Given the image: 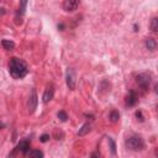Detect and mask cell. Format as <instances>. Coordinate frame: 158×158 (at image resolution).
<instances>
[{
	"mask_svg": "<svg viewBox=\"0 0 158 158\" xmlns=\"http://www.w3.org/2000/svg\"><path fill=\"white\" fill-rule=\"evenodd\" d=\"M9 73L14 79H22L28 73L26 62L17 57H13L9 61Z\"/></svg>",
	"mask_w": 158,
	"mask_h": 158,
	"instance_id": "1",
	"label": "cell"
},
{
	"mask_svg": "<svg viewBox=\"0 0 158 158\" xmlns=\"http://www.w3.org/2000/svg\"><path fill=\"white\" fill-rule=\"evenodd\" d=\"M126 147L131 151H142L145 148V142L138 136H132L126 140Z\"/></svg>",
	"mask_w": 158,
	"mask_h": 158,
	"instance_id": "2",
	"label": "cell"
},
{
	"mask_svg": "<svg viewBox=\"0 0 158 158\" xmlns=\"http://www.w3.org/2000/svg\"><path fill=\"white\" fill-rule=\"evenodd\" d=\"M37 103H39V98H37L36 89H32V90H31V93H30L28 101H27V108H28V112L30 114L35 112V110L37 109Z\"/></svg>",
	"mask_w": 158,
	"mask_h": 158,
	"instance_id": "3",
	"label": "cell"
},
{
	"mask_svg": "<svg viewBox=\"0 0 158 158\" xmlns=\"http://www.w3.org/2000/svg\"><path fill=\"white\" fill-rule=\"evenodd\" d=\"M136 82H137V84H138V86L141 89L146 90V89H148V86L151 84V74H148V73L138 74L136 77Z\"/></svg>",
	"mask_w": 158,
	"mask_h": 158,
	"instance_id": "4",
	"label": "cell"
},
{
	"mask_svg": "<svg viewBox=\"0 0 158 158\" xmlns=\"http://www.w3.org/2000/svg\"><path fill=\"white\" fill-rule=\"evenodd\" d=\"M79 4H80L79 0H64L63 2V9H64V11L72 13L78 9Z\"/></svg>",
	"mask_w": 158,
	"mask_h": 158,
	"instance_id": "5",
	"label": "cell"
},
{
	"mask_svg": "<svg viewBox=\"0 0 158 158\" xmlns=\"http://www.w3.org/2000/svg\"><path fill=\"white\" fill-rule=\"evenodd\" d=\"M66 80H67V85L71 90H74L75 89V75H74V71L72 68H68L67 69V73H66Z\"/></svg>",
	"mask_w": 158,
	"mask_h": 158,
	"instance_id": "6",
	"label": "cell"
},
{
	"mask_svg": "<svg viewBox=\"0 0 158 158\" xmlns=\"http://www.w3.org/2000/svg\"><path fill=\"white\" fill-rule=\"evenodd\" d=\"M53 97H54V86H53L52 84H50V85L46 88L45 93H43L42 101H43L45 104H47V103H50V101L53 99Z\"/></svg>",
	"mask_w": 158,
	"mask_h": 158,
	"instance_id": "7",
	"label": "cell"
},
{
	"mask_svg": "<svg viewBox=\"0 0 158 158\" xmlns=\"http://www.w3.org/2000/svg\"><path fill=\"white\" fill-rule=\"evenodd\" d=\"M137 101H138V95H137V93H136L135 90H130L127 98H126V105L134 106V105L137 104Z\"/></svg>",
	"mask_w": 158,
	"mask_h": 158,
	"instance_id": "8",
	"label": "cell"
},
{
	"mask_svg": "<svg viewBox=\"0 0 158 158\" xmlns=\"http://www.w3.org/2000/svg\"><path fill=\"white\" fill-rule=\"evenodd\" d=\"M17 149H19L21 153H24V154L28 153V151H30V141H28V140H22V141H20L19 145H17Z\"/></svg>",
	"mask_w": 158,
	"mask_h": 158,
	"instance_id": "9",
	"label": "cell"
},
{
	"mask_svg": "<svg viewBox=\"0 0 158 158\" xmlns=\"http://www.w3.org/2000/svg\"><path fill=\"white\" fill-rule=\"evenodd\" d=\"M90 130H91V126H90V123L89 122H85L82 127L79 129V131H78V136H85L86 134H89L90 132Z\"/></svg>",
	"mask_w": 158,
	"mask_h": 158,
	"instance_id": "10",
	"label": "cell"
},
{
	"mask_svg": "<svg viewBox=\"0 0 158 158\" xmlns=\"http://www.w3.org/2000/svg\"><path fill=\"white\" fill-rule=\"evenodd\" d=\"M145 45H146V48H147L148 51H154V50L157 48V42H156V40H154V39H152V37L146 39Z\"/></svg>",
	"mask_w": 158,
	"mask_h": 158,
	"instance_id": "11",
	"label": "cell"
},
{
	"mask_svg": "<svg viewBox=\"0 0 158 158\" xmlns=\"http://www.w3.org/2000/svg\"><path fill=\"white\" fill-rule=\"evenodd\" d=\"M2 45L6 51H11L15 48V42L11 40H2Z\"/></svg>",
	"mask_w": 158,
	"mask_h": 158,
	"instance_id": "12",
	"label": "cell"
},
{
	"mask_svg": "<svg viewBox=\"0 0 158 158\" xmlns=\"http://www.w3.org/2000/svg\"><path fill=\"white\" fill-rule=\"evenodd\" d=\"M26 6H27V0H20V8H19L16 15H17V16H22V15L25 14Z\"/></svg>",
	"mask_w": 158,
	"mask_h": 158,
	"instance_id": "13",
	"label": "cell"
},
{
	"mask_svg": "<svg viewBox=\"0 0 158 158\" xmlns=\"http://www.w3.org/2000/svg\"><path fill=\"white\" fill-rule=\"evenodd\" d=\"M28 156L31 158H42L43 157V152L40 149H32V151H28Z\"/></svg>",
	"mask_w": 158,
	"mask_h": 158,
	"instance_id": "14",
	"label": "cell"
},
{
	"mask_svg": "<svg viewBox=\"0 0 158 158\" xmlns=\"http://www.w3.org/2000/svg\"><path fill=\"white\" fill-rule=\"evenodd\" d=\"M149 28H151L152 32H157V31H158V19H157V17H153V19L151 20Z\"/></svg>",
	"mask_w": 158,
	"mask_h": 158,
	"instance_id": "15",
	"label": "cell"
},
{
	"mask_svg": "<svg viewBox=\"0 0 158 158\" xmlns=\"http://www.w3.org/2000/svg\"><path fill=\"white\" fill-rule=\"evenodd\" d=\"M109 119H110V121H111V122H117V121H119V119H120V114H119V111L112 110V111L110 112V115H109Z\"/></svg>",
	"mask_w": 158,
	"mask_h": 158,
	"instance_id": "16",
	"label": "cell"
},
{
	"mask_svg": "<svg viewBox=\"0 0 158 158\" xmlns=\"http://www.w3.org/2000/svg\"><path fill=\"white\" fill-rule=\"evenodd\" d=\"M57 116H58V119H59L62 122H66V121L68 120V115H67V112H66V111H63V110L58 111Z\"/></svg>",
	"mask_w": 158,
	"mask_h": 158,
	"instance_id": "17",
	"label": "cell"
},
{
	"mask_svg": "<svg viewBox=\"0 0 158 158\" xmlns=\"http://www.w3.org/2000/svg\"><path fill=\"white\" fill-rule=\"evenodd\" d=\"M109 143H110V147H111V154L112 156H116V145L114 142L112 138H109Z\"/></svg>",
	"mask_w": 158,
	"mask_h": 158,
	"instance_id": "18",
	"label": "cell"
},
{
	"mask_svg": "<svg viewBox=\"0 0 158 158\" xmlns=\"http://www.w3.org/2000/svg\"><path fill=\"white\" fill-rule=\"evenodd\" d=\"M135 115H136V117H137V120H138L140 122H142V121L145 120V117H143V115H142V111H141V110H137Z\"/></svg>",
	"mask_w": 158,
	"mask_h": 158,
	"instance_id": "19",
	"label": "cell"
},
{
	"mask_svg": "<svg viewBox=\"0 0 158 158\" xmlns=\"http://www.w3.org/2000/svg\"><path fill=\"white\" fill-rule=\"evenodd\" d=\"M40 141H41L42 143H46V142H48V141H50V135H47V134L42 135V136L40 137Z\"/></svg>",
	"mask_w": 158,
	"mask_h": 158,
	"instance_id": "20",
	"label": "cell"
},
{
	"mask_svg": "<svg viewBox=\"0 0 158 158\" xmlns=\"http://www.w3.org/2000/svg\"><path fill=\"white\" fill-rule=\"evenodd\" d=\"M5 14H6V10L4 8H0V17H3Z\"/></svg>",
	"mask_w": 158,
	"mask_h": 158,
	"instance_id": "21",
	"label": "cell"
},
{
	"mask_svg": "<svg viewBox=\"0 0 158 158\" xmlns=\"http://www.w3.org/2000/svg\"><path fill=\"white\" fill-rule=\"evenodd\" d=\"M58 30H59V31H63V30H64V24H62V22L58 24Z\"/></svg>",
	"mask_w": 158,
	"mask_h": 158,
	"instance_id": "22",
	"label": "cell"
},
{
	"mask_svg": "<svg viewBox=\"0 0 158 158\" xmlns=\"http://www.w3.org/2000/svg\"><path fill=\"white\" fill-rule=\"evenodd\" d=\"M100 153H91V157H99Z\"/></svg>",
	"mask_w": 158,
	"mask_h": 158,
	"instance_id": "23",
	"label": "cell"
},
{
	"mask_svg": "<svg viewBox=\"0 0 158 158\" xmlns=\"http://www.w3.org/2000/svg\"><path fill=\"white\" fill-rule=\"evenodd\" d=\"M134 31H136V32L138 31V26L137 25H134Z\"/></svg>",
	"mask_w": 158,
	"mask_h": 158,
	"instance_id": "24",
	"label": "cell"
},
{
	"mask_svg": "<svg viewBox=\"0 0 158 158\" xmlns=\"http://www.w3.org/2000/svg\"><path fill=\"white\" fill-rule=\"evenodd\" d=\"M2 127H4V125H2V123H0V129H2Z\"/></svg>",
	"mask_w": 158,
	"mask_h": 158,
	"instance_id": "25",
	"label": "cell"
}]
</instances>
